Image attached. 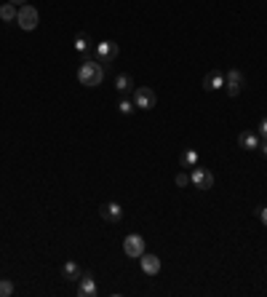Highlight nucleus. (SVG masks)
Here are the masks:
<instances>
[{
	"label": "nucleus",
	"mask_w": 267,
	"mask_h": 297,
	"mask_svg": "<svg viewBox=\"0 0 267 297\" xmlns=\"http://www.w3.org/2000/svg\"><path fill=\"white\" fill-rule=\"evenodd\" d=\"M78 81H80V86L96 89V86L104 81V67H102L96 59H86L83 65L78 67Z\"/></svg>",
	"instance_id": "obj_1"
},
{
	"label": "nucleus",
	"mask_w": 267,
	"mask_h": 297,
	"mask_svg": "<svg viewBox=\"0 0 267 297\" xmlns=\"http://www.w3.org/2000/svg\"><path fill=\"white\" fill-rule=\"evenodd\" d=\"M118 51H120V49H118V43H112V41H102V43L94 46V59H96L99 65L104 67V65H110V62L118 57Z\"/></svg>",
	"instance_id": "obj_2"
},
{
	"label": "nucleus",
	"mask_w": 267,
	"mask_h": 297,
	"mask_svg": "<svg viewBox=\"0 0 267 297\" xmlns=\"http://www.w3.org/2000/svg\"><path fill=\"white\" fill-rule=\"evenodd\" d=\"M38 22H40V17H38V9H35V6H27V3L22 6L19 14H16V25L30 33V30L38 27Z\"/></svg>",
	"instance_id": "obj_3"
},
{
	"label": "nucleus",
	"mask_w": 267,
	"mask_h": 297,
	"mask_svg": "<svg viewBox=\"0 0 267 297\" xmlns=\"http://www.w3.org/2000/svg\"><path fill=\"white\" fill-rule=\"evenodd\" d=\"M190 182L198 187V190H211V187H214V174H211L208 169L192 166L190 169Z\"/></svg>",
	"instance_id": "obj_4"
},
{
	"label": "nucleus",
	"mask_w": 267,
	"mask_h": 297,
	"mask_svg": "<svg viewBox=\"0 0 267 297\" xmlns=\"http://www.w3.org/2000/svg\"><path fill=\"white\" fill-rule=\"evenodd\" d=\"M155 102H158V97H155V91L147 89V86H139V89L134 91V105H136L139 110H152Z\"/></svg>",
	"instance_id": "obj_5"
},
{
	"label": "nucleus",
	"mask_w": 267,
	"mask_h": 297,
	"mask_svg": "<svg viewBox=\"0 0 267 297\" xmlns=\"http://www.w3.org/2000/svg\"><path fill=\"white\" fill-rule=\"evenodd\" d=\"M123 252H126V257H142L144 254V238L139 236V233H128V236L123 238Z\"/></svg>",
	"instance_id": "obj_6"
},
{
	"label": "nucleus",
	"mask_w": 267,
	"mask_h": 297,
	"mask_svg": "<svg viewBox=\"0 0 267 297\" xmlns=\"http://www.w3.org/2000/svg\"><path fill=\"white\" fill-rule=\"evenodd\" d=\"M243 83H246V78H243L240 70H230V73L224 75V86H227V94H230V97H238Z\"/></svg>",
	"instance_id": "obj_7"
},
{
	"label": "nucleus",
	"mask_w": 267,
	"mask_h": 297,
	"mask_svg": "<svg viewBox=\"0 0 267 297\" xmlns=\"http://www.w3.org/2000/svg\"><path fill=\"white\" fill-rule=\"evenodd\" d=\"M78 294H80V297H96L99 294V289H96V284H94L91 273H83V276L78 278Z\"/></svg>",
	"instance_id": "obj_8"
},
{
	"label": "nucleus",
	"mask_w": 267,
	"mask_h": 297,
	"mask_svg": "<svg viewBox=\"0 0 267 297\" xmlns=\"http://www.w3.org/2000/svg\"><path fill=\"white\" fill-rule=\"evenodd\" d=\"M139 262H142V270L147 273V276H158V273H160V257L142 254V257H139Z\"/></svg>",
	"instance_id": "obj_9"
},
{
	"label": "nucleus",
	"mask_w": 267,
	"mask_h": 297,
	"mask_svg": "<svg viewBox=\"0 0 267 297\" xmlns=\"http://www.w3.org/2000/svg\"><path fill=\"white\" fill-rule=\"evenodd\" d=\"M99 212H102V217H104L107 222H120L123 220V206L115 204V201H112V204H104Z\"/></svg>",
	"instance_id": "obj_10"
},
{
	"label": "nucleus",
	"mask_w": 267,
	"mask_h": 297,
	"mask_svg": "<svg viewBox=\"0 0 267 297\" xmlns=\"http://www.w3.org/2000/svg\"><path fill=\"white\" fill-rule=\"evenodd\" d=\"M224 86V75L222 73H208L206 78H203V89L206 91H216Z\"/></svg>",
	"instance_id": "obj_11"
},
{
	"label": "nucleus",
	"mask_w": 267,
	"mask_h": 297,
	"mask_svg": "<svg viewBox=\"0 0 267 297\" xmlns=\"http://www.w3.org/2000/svg\"><path fill=\"white\" fill-rule=\"evenodd\" d=\"M238 145L243 147V150H259V137L254 134V131H243V134L238 137Z\"/></svg>",
	"instance_id": "obj_12"
},
{
	"label": "nucleus",
	"mask_w": 267,
	"mask_h": 297,
	"mask_svg": "<svg viewBox=\"0 0 267 297\" xmlns=\"http://www.w3.org/2000/svg\"><path fill=\"white\" fill-rule=\"evenodd\" d=\"M62 276H64L67 281H78L83 276V270H80V265L78 262H64V268H62Z\"/></svg>",
	"instance_id": "obj_13"
},
{
	"label": "nucleus",
	"mask_w": 267,
	"mask_h": 297,
	"mask_svg": "<svg viewBox=\"0 0 267 297\" xmlns=\"http://www.w3.org/2000/svg\"><path fill=\"white\" fill-rule=\"evenodd\" d=\"M115 89L120 91V94H128L131 89H134V78L128 75V73H120L115 78Z\"/></svg>",
	"instance_id": "obj_14"
},
{
	"label": "nucleus",
	"mask_w": 267,
	"mask_h": 297,
	"mask_svg": "<svg viewBox=\"0 0 267 297\" xmlns=\"http://www.w3.org/2000/svg\"><path fill=\"white\" fill-rule=\"evenodd\" d=\"M75 49H78V51H80V54H86V57H88V59L94 57V49H91V41H88V35H83V33H80V35H78V38H75Z\"/></svg>",
	"instance_id": "obj_15"
},
{
	"label": "nucleus",
	"mask_w": 267,
	"mask_h": 297,
	"mask_svg": "<svg viewBox=\"0 0 267 297\" xmlns=\"http://www.w3.org/2000/svg\"><path fill=\"white\" fill-rule=\"evenodd\" d=\"M16 9H14V3H3L0 6V19L6 22V25H11V22H16Z\"/></svg>",
	"instance_id": "obj_16"
},
{
	"label": "nucleus",
	"mask_w": 267,
	"mask_h": 297,
	"mask_svg": "<svg viewBox=\"0 0 267 297\" xmlns=\"http://www.w3.org/2000/svg\"><path fill=\"white\" fill-rule=\"evenodd\" d=\"M182 166H184V169L198 166V150H184V155H182Z\"/></svg>",
	"instance_id": "obj_17"
},
{
	"label": "nucleus",
	"mask_w": 267,
	"mask_h": 297,
	"mask_svg": "<svg viewBox=\"0 0 267 297\" xmlns=\"http://www.w3.org/2000/svg\"><path fill=\"white\" fill-rule=\"evenodd\" d=\"M11 294H14V281L3 278L0 281V297H11Z\"/></svg>",
	"instance_id": "obj_18"
},
{
	"label": "nucleus",
	"mask_w": 267,
	"mask_h": 297,
	"mask_svg": "<svg viewBox=\"0 0 267 297\" xmlns=\"http://www.w3.org/2000/svg\"><path fill=\"white\" fill-rule=\"evenodd\" d=\"M118 110H120L123 115H131V113H134V102H128V99H123V102L118 105Z\"/></svg>",
	"instance_id": "obj_19"
},
{
	"label": "nucleus",
	"mask_w": 267,
	"mask_h": 297,
	"mask_svg": "<svg viewBox=\"0 0 267 297\" xmlns=\"http://www.w3.org/2000/svg\"><path fill=\"white\" fill-rule=\"evenodd\" d=\"M176 185H179V187H187V185H190V174L179 171V174H176Z\"/></svg>",
	"instance_id": "obj_20"
},
{
	"label": "nucleus",
	"mask_w": 267,
	"mask_h": 297,
	"mask_svg": "<svg viewBox=\"0 0 267 297\" xmlns=\"http://www.w3.org/2000/svg\"><path fill=\"white\" fill-rule=\"evenodd\" d=\"M256 217L267 225V206H259V209H256Z\"/></svg>",
	"instance_id": "obj_21"
},
{
	"label": "nucleus",
	"mask_w": 267,
	"mask_h": 297,
	"mask_svg": "<svg viewBox=\"0 0 267 297\" xmlns=\"http://www.w3.org/2000/svg\"><path fill=\"white\" fill-rule=\"evenodd\" d=\"M259 134H262V139H267V118L259 123Z\"/></svg>",
	"instance_id": "obj_22"
},
{
	"label": "nucleus",
	"mask_w": 267,
	"mask_h": 297,
	"mask_svg": "<svg viewBox=\"0 0 267 297\" xmlns=\"http://www.w3.org/2000/svg\"><path fill=\"white\" fill-rule=\"evenodd\" d=\"M8 3H14V6H24L27 0H8Z\"/></svg>",
	"instance_id": "obj_23"
},
{
	"label": "nucleus",
	"mask_w": 267,
	"mask_h": 297,
	"mask_svg": "<svg viewBox=\"0 0 267 297\" xmlns=\"http://www.w3.org/2000/svg\"><path fill=\"white\" fill-rule=\"evenodd\" d=\"M262 153L267 155V139H264V145H262Z\"/></svg>",
	"instance_id": "obj_24"
}]
</instances>
